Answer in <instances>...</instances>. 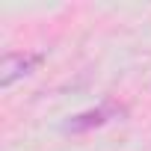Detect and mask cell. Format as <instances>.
Returning <instances> with one entry per match:
<instances>
[{
    "label": "cell",
    "mask_w": 151,
    "mask_h": 151,
    "mask_svg": "<svg viewBox=\"0 0 151 151\" xmlns=\"http://www.w3.org/2000/svg\"><path fill=\"white\" fill-rule=\"evenodd\" d=\"M39 62H42L39 53H9L0 65V86H12L18 77H27Z\"/></svg>",
    "instance_id": "6da1fadb"
},
{
    "label": "cell",
    "mask_w": 151,
    "mask_h": 151,
    "mask_svg": "<svg viewBox=\"0 0 151 151\" xmlns=\"http://www.w3.org/2000/svg\"><path fill=\"white\" fill-rule=\"evenodd\" d=\"M122 110L119 107H95V110H86V113H77V116H71L62 127L68 130V133H86V130H92V127H101V124H107L113 116H119Z\"/></svg>",
    "instance_id": "7a4b0ae2"
}]
</instances>
